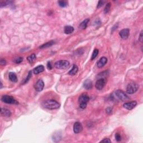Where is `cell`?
Masks as SVG:
<instances>
[{"instance_id": "15", "label": "cell", "mask_w": 143, "mask_h": 143, "mask_svg": "<svg viewBox=\"0 0 143 143\" xmlns=\"http://www.w3.org/2000/svg\"><path fill=\"white\" fill-rule=\"evenodd\" d=\"M45 68H44V67L43 65H40V66H37L36 68H35L33 70V72L35 75H38L41 72H43Z\"/></svg>"}, {"instance_id": "4", "label": "cell", "mask_w": 143, "mask_h": 143, "mask_svg": "<svg viewBox=\"0 0 143 143\" xmlns=\"http://www.w3.org/2000/svg\"><path fill=\"white\" fill-rule=\"evenodd\" d=\"M1 101L5 103L11 104V105H17L19 103V102L13 97L8 95L3 96L1 97Z\"/></svg>"}, {"instance_id": "9", "label": "cell", "mask_w": 143, "mask_h": 143, "mask_svg": "<svg viewBox=\"0 0 143 143\" xmlns=\"http://www.w3.org/2000/svg\"><path fill=\"white\" fill-rule=\"evenodd\" d=\"M83 130V126L81 123L76 122L73 125V131L75 134H79Z\"/></svg>"}, {"instance_id": "2", "label": "cell", "mask_w": 143, "mask_h": 143, "mask_svg": "<svg viewBox=\"0 0 143 143\" xmlns=\"http://www.w3.org/2000/svg\"><path fill=\"white\" fill-rule=\"evenodd\" d=\"M89 101V97L86 93H83L79 96L78 102L79 107L82 109H84L87 107V103Z\"/></svg>"}, {"instance_id": "21", "label": "cell", "mask_w": 143, "mask_h": 143, "mask_svg": "<svg viewBox=\"0 0 143 143\" xmlns=\"http://www.w3.org/2000/svg\"><path fill=\"white\" fill-rule=\"evenodd\" d=\"M36 59V56L35 54H32L29 56L27 57V60L30 63H33Z\"/></svg>"}, {"instance_id": "3", "label": "cell", "mask_w": 143, "mask_h": 143, "mask_svg": "<svg viewBox=\"0 0 143 143\" xmlns=\"http://www.w3.org/2000/svg\"><path fill=\"white\" fill-rule=\"evenodd\" d=\"M69 66V62L66 60H61L56 61L54 64V67L59 69H65Z\"/></svg>"}, {"instance_id": "24", "label": "cell", "mask_w": 143, "mask_h": 143, "mask_svg": "<svg viewBox=\"0 0 143 143\" xmlns=\"http://www.w3.org/2000/svg\"><path fill=\"white\" fill-rule=\"evenodd\" d=\"M98 53H99V50H98V49H95L94 50V51L93 52L92 54V56H91V60H92V61L94 60L95 58L97 57V56L98 54Z\"/></svg>"}, {"instance_id": "17", "label": "cell", "mask_w": 143, "mask_h": 143, "mask_svg": "<svg viewBox=\"0 0 143 143\" xmlns=\"http://www.w3.org/2000/svg\"><path fill=\"white\" fill-rule=\"evenodd\" d=\"M90 20L89 19H85L84 21H83L80 24H79V28L81 29H82V30H84L87 28V25L88 24V22H89Z\"/></svg>"}, {"instance_id": "34", "label": "cell", "mask_w": 143, "mask_h": 143, "mask_svg": "<svg viewBox=\"0 0 143 143\" xmlns=\"http://www.w3.org/2000/svg\"><path fill=\"white\" fill-rule=\"evenodd\" d=\"M47 67L48 68V69L50 70L52 69V63H51L50 61H48L47 63Z\"/></svg>"}, {"instance_id": "10", "label": "cell", "mask_w": 143, "mask_h": 143, "mask_svg": "<svg viewBox=\"0 0 143 143\" xmlns=\"http://www.w3.org/2000/svg\"><path fill=\"white\" fill-rule=\"evenodd\" d=\"M44 87V83L41 79H39L37 81V82L35 84L34 88L38 92H40L43 89Z\"/></svg>"}, {"instance_id": "14", "label": "cell", "mask_w": 143, "mask_h": 143, "mask_svg": "<svg viewBox=\"0 0 143 143\" xmlns=\"http://www.w3.org/2000/svg\"><path fill=\"white\" fill-rule=\"evenodd\" d=\"M83 87L87 90H89L92 88V82L90 79H86L83 83Z\"/></svg>"}, {"instance_id": "6", "label": "cell", "mask_w": 143, "mask_h": 143, "mask_svg": "<svg viewBox=\"0 0 143 143\" xmlns=\"http://www.w3.org/2000/svg\"><path fill=\"white\" fill-rule=\"evenodd\" d=\"M115 96L117 97L120 100L123 101L129 99V97L128 95H127L123 91H122V90L120 89H118L115 92Z\"/></svg>"}, {"instance_id": "11", "label": "cell", "mask_w": 143, "mask_h": 143, "mask_svg": "<svg viewBox=\"0 0 143 143\" xmlns=\"http://www.w3.org/2000/svg\"><path fill=\"white\" fill-rule=\"evenodd\" d=\"M137 105V102L136 101H131L129 102H127V103H125L123 104V107L125 108L127 110H131L132 109H133L134 107H135Z\"/></svg>"}, {"instance_id": "7", "label": "cell", "mask_w": 143, "mask_h": 143, "mask_svg": "<svg viewBox=\"0 0 143 143\" xmlns=\"http://www.w3.org/2000/svg\"><path fill=\"white\" fill-rule=\"evenodd\" d=\"M106 82V79L105 78H101L98 79L97 81L96 84H95V87L97 89L101 90L105 86Z\"/></svg>"}, {"instance_id": "29", "label": "cell", "mask_w": 143, "mask_h": 143, "mask_svg": "<svg viewBox=\"0 0 143 143\" xmlns=\"http://www.w3.org/2000/svg\"><path fill=\"white\" fill-rule=\"evenodd\" d=\"M115 139H116V140L117 141V142H120V141H121V135H120L119 133H116L115 134Z\"/></svg>"}, {"instance_id": "22", "label": "cell", "mask_w": 143, "mask_h": 143, "mask_svg": "<svg viewBox=\"0 0 143 143\" xmlns=\"http://www.w3.org/2000/svg\"><path fill=\"white\" fill-rule=\"evenodd\" d=\"M13 3L12 1H1V2H0V6H1V7H5L6 6H8V5H12V3Z\"/></svg>"}, {"instance_id": "13", "label": "cell", "mask_w": 143, "mask_h": 143, "mask_svg": "<svg viewBox=\"0 0 143 143\" xmlns=\"http://www.w3.org/2000/svg\"><path fill=\"white\" fill-rule=\"evenodd\" d=\"M1 115L3 117H10L11 115V112L9 110L5 108L1 109Z\"/></svg>"}, {"instance_id": "19", "label": "cell", "mask_w": 143, "mask_h": 143, "mask_svg": "<svg viewBox=\"0 0 143 143\" xmlns=\"http://www.w3.org/2000/svg\"><path fill=\"white\" fill-rule=\"evenodd\" d=\"M8 78L12 82H17V75L14 72H10L8 74Z\"/></svg>"}, {"instance_id": "16", "label": "cell", "mask_w": 143, "mask_h": 143, "mask_svg": "<svg viewBox=\"0 0 143 143\" xmlns=\"http://www.w3.org/2000/svg\"><path fill=\"white\" fill-rule=\"evenodd\" d=\"M55 43V41H54V40H51V41H50L47 42V43H46L45 44H43V45H41V46H40V47H39V49H43L48 48L52 47V46Z\"/></svg>"}, {"instance_id": "23", "label": "cell", "mask_w": 143, "mask_h": 143, "mask_svg": "<svg viewBox=\"0 0 143 143\" xmlns=\"http://www.w3.org/2000/svg\"><path fill=\"white\" fill-rule=\"evenodd\" d=\"M58 3L61 7H66L68 6V2L67 1H59L58 2Z\"/></svg>"}, {"instance_id": "30", "label": "cell", "mask_w": 143, "mask_h": 143, "mask_svg": "<svg viewBox=\"0 0 143 143\" xmlns=\"http://www.w3.org/2000/svg\"><path fill=\"white\" fill-rule=\"evenodd\" d=\"M106 112L107 114H111L112 112V109L110 107H107V108L106 109Z\"/></svg>"}, {"instance_id": "36", "label": "cell", "mask_w": 143, "mask_h": 143, "mask_svg": "<svg viewBox=\"0 0 143 143\" xmlns=\"http://www.w3.org/2000/svg\"><path fill=\"white\" fill-rule=\"evenodd\" d=\"M117 27H118V24H117V25L116 24L114 26V27H112V32H114V31L116 29H117Z\"/></svg>"}, {"instance_id": "5", "label": "cell", "mask_w": 143, "mask_h": 143, "mask_svg": "<svg viewBox=\"0 0 143 143\" xmlns=\"http://www.w3.org/2000/svg\"><path fill=\"white\" fill-rule=\"evenodd\" d=\"M139 88L138 84L135 82H131L128 84L126 87V92L129 94H133L137 91Z\"/></svg>"}, {"instance_id": "28", "label": "cell", "mask_w": 143, "mask_h": 143, "mask_svg": "<svg viewBox=\"0 0 143 143\" xmlns=\"http://www.w3.org/2000/svg\"><path fill=\"white\" fill-rule=\"evenodd\" d=\"M108 71H104L102 72V73H100L99 75H98V77H101V78H105L106 76H107V75H108Z\"/></svg>"}, {"instance_id": "31", "label": "cell", "mask_w": 143, "mask_h": 143, "mask_svg": "<svg viewBox=\"0 0 143 143\" xmlns=\"http://www.w3.org/2000/svg\"><path fill=\"white\" fill-rule=\"evenodd\" d=\"M104 3H105V2H104V1H98V5H97V8H100V7H101L103 5Z\"/></svg>"}, {"instance_id": "12", "label": "cell", "mask_w": 143, "mask_h": 143, "mask_svg": "<svg viewBox=\"0 0 143 143\" xmlns=\"http://www.w3.org/2000/svg\"><path fill=\"white\" fill-rule=\"evenodd\" d=\"M107 62V58L106 57H105V56H103V57L101 58L99 61H97V66L98 68H101L106 64Z\"/></svg>"}, {"instance_id": "8", "label": "cell", "mask_w": 143, "mask_h": 143, "mask_svg": "<svg viewBox=\"0 0 143 143\" xmlns=\"http://www.w3.org/2000/svg\"><path fill=\"white\" fill-rule=\"evenodd\" d=\"M119 35L123 39H127L130 35V30L129 29H123L119 32Z\"/></svg>"}, {"instance_id": "18", "label": "cell", "mask_w": 143, "mask_h": 143, "mask_svg": "<svg viewBox=\"0 0 143 143\" xmlns=\"http://www.w3.org/2000/svg\"><path fill=\"white\" fill-rule=\"evenodd\" d=\"M74 27L72 26H66L64 29V32L66 34H70L74 31Z\"/></svg>"}, {"instance_id": "27", "label": "cell", "mask_w": 143, "mask_h": 143, "mask_svg": "<svg viewBox=\"0 0 143 143\" xmlns=\"http://www.w3.org/2000/svg\"><path fill=\"white\" fill-rule=\"evenodd\" d=\"M23 61V58L22 57H17L15 59H14V61L16 64H19V63H21Z\"/></svg>"}, {"instance_id": "35", "label": "cell", "mask_w": 143, "mask_h": 143, "mask_svg": "<svg viewBox=\"0 0 143 143\" xmlns=\"http://www.w3.org/2000/svg\"><path fill=\"white\" fill-rule=\"evenodd\" d=\"M139 39L141 42L143 41V31H141V33L140 34V36H139Z\"/></svg>"}, {"instance_id": "33", "label": "cell", "mask_w": 143, "mask_h": 143, "mask_svg": "<svg viewBox=\"0 0 143 143\" xmlns=\"http://www.w3.org/2000/svg\"><path fill=\"white\" fill-rule=\"evenodd\" d=\"M0 64L1 66H5L6 64V60L3 59H1V61H0Z\"/></svg>"}, {"instance_id": "25", "label": "cell", "mask_w": 143, "mask_h": 143, "mask_svg": "<svg viewBox=\"0 0 143 143\" xmlns=\"http://www.w3.org/2000/svg\"><path fill=\"white\" fill-rule=\"evenodd\" d=\"M31 77H32V71L30 70V71H29V73H28L27 76V77H26V78L25 79V80L24 82L23 83V84H26V83H27L28 82H29V81L30 80V79Z\"/></svg>"}, {"instance_id": "32", "label": "cell", "mask_w": 143, "mask_h": 143, "mask_svg": "<svg viewBox=\"0 0 143 143\" xmlns=\"http://www.w3.org/2000/svg\"><path fill=\"white\" fill-rule=\"evenodd\" d=\"M111 142V140H110V139H109V138H105V139H104L103 140H102V141H101L100 142V143H110Z\"/></svg>"}, {"instance_id": "26", "label": "cell", "mask_w": 143, "mask_h": 143, "mask_svg": "<svg viewBox=\"0 0 143 143\" xmlns=\"http://www.w3.org/2000/svg\"><path fill=\"white\" fill-rule=\"evenodd\" d=\"M110 8H111V3L109 2L106 5L105 9H104V12H105V14L108 13V12L110 11Z\"/></svg>"}, {"instance_id": "1", "label": "cell", "mask_w": 143, "mask_h": 143, "mask_svg": "<svg viewBox=\"0 0 143 143\" xmlns=\"http://www.w3.org/2000/svg\"><path fill=\"white\" fill-rule=\"evenodd\" d=\"M42 105L44 108L49 110H55L59 109L61 105L59 102L54 100H48L42 103Z\"/></svg>"}, {"instance_id": "20", "label": "cell", "mask_w": 143, "mask_h": 143, "mask_svg": "<svg viewBox=\"0 0 143 143\" xmlns=\"http://www.w3.org/2000/svg\"><path fill=\"white\" fill-rule=\"evenodd\" d=\"M78 71V68L75 64H74L72 67V69L69 72L68 74L70 75H75L77 73Z\"/></svg>"}]
</instances>
